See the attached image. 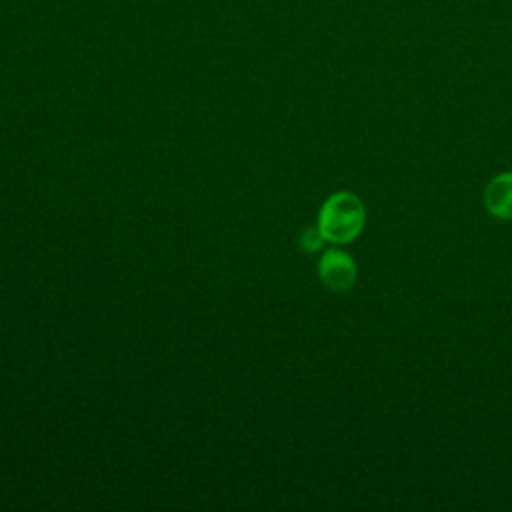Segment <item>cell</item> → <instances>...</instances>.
Returning a JSON list of instances; mask_svg holds the SVG:
<instances>
[{
	"instance_id": "1",
	"label": "cell",
	"mask_w": 512,
	"mask_h": 512,
	"mask_svg": "<svg viewBox=\"0 0 512 512\" xmlns=\"http://www.w3.org/2000/svg\"><path fill=\"white\" fill-rule=\"evenodd\" d=\"M366 224L364 202L354 192H334L326 198L318 214V230L324 242L350 244L360 236Z\"/></svg>"
},
{
	"instance_id": "2",
	"label": "cell",
	"mask_w": 512,
	"mask_h": 512,
	"mask_svg": "<svg viewBox=\"0 0 512 512\" xmlns=\"http://www.w3.org/2000/svg\"><path fill=\"white\" fill-rule=\"evenodd\" d=\"M318 276L330 292H346L356 282V262L348 252L330 248L320 256Z\"/></svg>"
},
{
	"instance_id": "3",
	"label": "cell",
	"mask_w": 512,
	"mask_h": 512,
	"mask_svg": "<svg viewBox=\"0 0 512 512\" xmlns=\"http://www.w3.org/2000/svg\"><path fill=\"white\" fill-rule=\"evenodd\" d=\"M486 210L500 220H512V172L496 174L484 188Z\"/></svg>"
},
{
	"instance_id": "4",
	"label": "cell",
	"mask_w": 512,
	"mask_h": 512,
	"mask_svg": "<svg viewBox=\"0 0 512 512\" xmlns=\"http://www.w3.org/2000/svg\"><path fill=\"white\" fill-rule=\"evenodd\" d=\"M322 242H324V238H322L318 226H316V228H308V230L300 236V246H302L306 252H316V250L322 246Z\"/></svg>"
}]
</instances>
